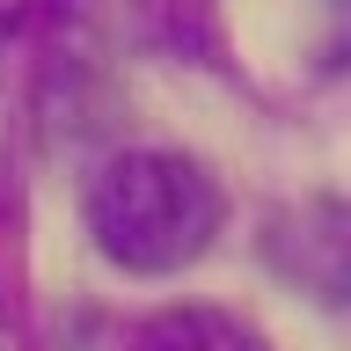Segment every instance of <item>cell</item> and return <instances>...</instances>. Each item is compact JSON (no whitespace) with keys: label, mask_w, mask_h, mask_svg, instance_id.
I'll return each mask as SVG.
<instances>
[{"label":"cell","mask_w":351,"mask_h":351,"mask_svg":"<svg viewBox=\"0 0 351 351\" xmlns=\"http://www.w3.org/2000/svg\"><path fill=\"white\" fill-rule=\"evenodd\" d=\"M132 351H263V337L219 307H161L154 322H139Z\"/></svg>","instance_id":"7a4b0ae2"},{"label":"cell","mask_w":351,"mask_h":351,"mask_svg":"<svg viewBox=\"0 0 351 351\" xmlns=\"http://www.w3.org/2000/svg\"><path fill=\"white\" fill-rule=\"evenodd\" d=\"M0 351H15V344H8V293H0Z\"/></svg>","instance_id":"3957f363"},{"label":"cell","mask_w":351,"mask_h":351,"mask_svg":"<svg viewBox=\"0 0 351 351\" xmlns=\"http://www.w3.org/2000/svg\"><path fill=\"white\" fill-rule=\"evenodd\" d=\"M88 234L117 271H139V278H161V271H183L213 249L219 234V183L197 169L191 154L169 147H132L110 154L95 183H88Z\"/></svg>","instance_id":"6da1fadb"}]
</instances>
